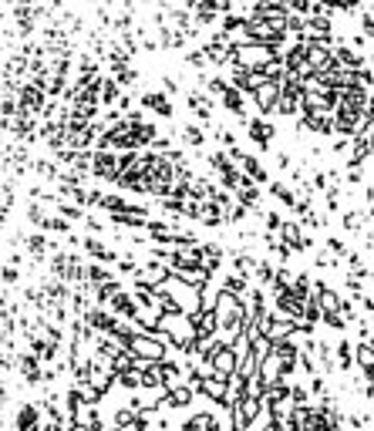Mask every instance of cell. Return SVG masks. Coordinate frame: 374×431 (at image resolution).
<instances>
[{
	"mask_svg": "<svg viewBox=\"0 0 374 431\" xmlns=\"http://www.w3.org/2000/svg\"><path fill=\"white\" fill-rule=\"evenodd\" d=\"M293 3V10H307V7H310V0H290Z\"/></svg>",
	"mask_w": 374,
	"mask_h": 431,
	"instance_id": "18",
	"label": "cell"
},
{
	"mask_svg": "<svg viewBox=\"0 0 374 431\" xmlns=\"http://www.w3.org/2000/svg\"><path fill=\"white\" fill-rule=\"evenodd\" d=\"M101 98H105V101H115V98H119V88H115V81H105V88H101Z\"/></svg>",
	"mask_w": 374,
	"mask_h": 431,
	"instance_id": "16",
	"label": "cell"
},
{
	"mask_svg": "<svg viewBox=\"0 0 374 431\" xmlns=\"http://www.w3.org/2000/svg\"><path fill=\"white\" fill-rule=\"evenodd\" d=\"M354 351H358V367H361L364 381L374 388V341H361Z\"/></svg>",
	"mask_w": 374,
	"mask_h": 431,
	"instance_id": "4",
	"label": "cell"
},
{
	"mask_svg": "<svg viewBox=\"0 0 374 431\" xmlns=\"http://www.w3.org/2000/svg\"><path fill=\"white\" fill-rule=\"evenodd\" d=\"M142 101H145L149 108H155L159 115H172V105H169V98H166V95H145Z\"/></svg>",
	"mask_w": 374,
	"mask_h": 431,
	"instance_id": "14",
	"label": "cell"
},
{
	"mask_svg": "<svg viewBox=\"0 0 374 431\" xmlns=\"http://www.w3.org/2000/svg\"><path fill=\"white\" fill-rule=\"evenodd\" d=\"M334 354H337V367H340V371H351V367L358 364V351H351L347 341H340V344L334 347Z\"/></svg>",
	"mask_w": 374,
	"mask_h": 431,
	"instance_id": "10",
	"label": "cell"
},
{
	"mask_svg": "<svg viewBox=\"0 0 374 431\" xmlns=\"http://www.w3.org/2000/svg\"><path fill=\"white\" fill-rule=\"evenodd\" d=\"M266 415V404H263V397H256V394H247L236 408H229V425L236 431H249L260 418Z\"/></svg>",
	"mask_w": 374,
	"mask_h": 431,
	"instance_id": "2",
	"label": "cell"
},
{
	"mask_svg": "<svg viewBox=\"0 0 374 431\" xmlns=\"http://www.w3.org/2000/svg\"><path fill=\"white\" fill-rule=\"evenodd\" d=\"M3 280H7V283H14V280H17V270H14V267H7V270H3Z\"/></svg>",
	"mask_w": 374,
	"mask_h": 431,
	"instance_id": "17",
	"label": "cell"
},
{
	"mask_svg": "<svg viewBox=\"0 0 374 431\" xmlns=\"http://www.w3.org/2000/svg\"><path fill=\"white\" fill-rule=\"evenodd\" d=\"M21 378L27 384H44V371H41V357L38 354H21Z\"/></svg>",
	"mask_w": 374,
	"mask_h": 431,
	"instance_id": "5",
	"label": "cell"
},
{
	"mask_svg": "<svg viewBox=\"0 0 374 431\" xmlns=\"http://www.w3.org/2000/svg\"><path fill=\"white\" fill-rule=\"evenodd\" d=\"M71 428L75 431H101L105 428V421L98 418L95 408H82L78 415H71Z\"/></svg>",
	"mask_w": 374,
	"mask_h": 431,
	"instance_id": "6",
	"label": "cell"
},
{
	"mask_svg": "<svg viewBox=\"0 0 374 431\" xmlns=\"http://www.w3.org/2000/svg\"><path fill=\"white\" fill-rule=\"evenodd\" d=\"M249 135H253V142L256 145H270V135H273V125H266V121H249Z\"/></svg>",
	"mask_w": 374,
	"mask_h": 431,
	"instance_id": "12",
	"label": "cell"
},
{
	"mask_svg": "<svg viewBox=\"0 0 374 431\" xmlns=\"http://www.w3.org/2000/svg\"><path fill=\"white\" fill-rule=\"evenodd\" d=\"M192 397H196V388H189V384H179L175 391L162 394V408H189V404H192Z\"/></svg>",
	"mask_w": 374,
	"mask_h": 431,
	"instance_id": "7",
	"label": "cell"
},
{
	"mask_svg": "<svg viewBox=\"0 0 374 431\" xmlns=\"http://www.w3.org/2000/svg\"><path fill=\"white\" fill-rule=\"evenodd\" d=\"M182 135H186V142H189V145H203V132H199L196 125H186V128H182Z\"/></svg>",
	"mask_w": 374,
	"mask_h": 431,
	"instance_id": "15",
	"label": "cell"
},
{
	"mask_svg": "<svg viewBox=\"0 0 374 431\" xmlns=\"http://www.w3.org/2000/svg\"><path fill=\"white\" fill-rule=\"evenodd\" d=\"M14 425H17V431H44L41 408H38V404H21L17 415H14Z\"/></svg>",
	"mask_w": 374,
	"mask_h": 431,
	"instance_id": "3",
	"label": "cell"
},
{
	"mask_svg": "<svg viewBox=\"0 0 374 431\" xmlns=\"http://www.w3.org/2000/svg\"><path fill=\"white\" fill-rule=\"evenodd\" d=\"M119 169H122V165H119L115 156H108V152H98V156H95V172H98V175H115Z\"/></svg>",
	"mask_w": 374,
	"mask_h": 431,
	"instance_id": "11",
	"label": "cell"
},
{
	"mask_svg": "<svg viewBox=\"0 0 374 431\" xmlns=\"http://www.w3.org/2000/svg\"><path fill=\"white\" fill-rule=\"evenodd\" d=\"M166 341L159 337V334H135L132 337V344H128V354H135L142 364H162V360H169L166 357Z\"/></svg>",
	"mask_w": 374,
	"mask_h": 431,
	"instance_id": "1",
	"label": "cell"
},
{
	"mask_svg": "<svg viewBox=\"0 0 374 431\" xmlns=\"http://www.w3.org/2000/svg\"><path fill=\"white\" fill-rule=\"evenodd\" d=\"M368 431H374V428H368Z\"/></svg>",
	"mask_w": 374,
	"mask_h": 431,
	"instance_id": "19",
	"label": "cell"
},
{
	"mask_svg": "<svg viewBox=\"0 0 374 431\" xmlns=\"http://www.w3.org/2000/svg\"><path fill=\"white\" fill-rule=\"evenodd\" d=\"M226 293H233V297H243L247 293V276L243 273H229L226 276V286H223Z\"/></svg>",
	"mask_w": 374,
	"mask_h": 431,
	"instance_id": "13",
	"label": "cell"
},
{
	"mask_svg": "<svg viewBox=\"0 0 374 431\" xmlns=\"http://www.w3.org/2000/svg\"><path fill=\"white\" fill-rule=\"evenodd\" d=\"M119 384L125 391H145L142 388V367H128V371H119Z\"/></svg>",
	"mask_w": 374,
	"mask_h": 431,
	"instance_id": "9",
	"label": "cell"
},
{
	"mask_svg": "<svg viewBox=\"0 0 374 431\" xmlns=\"http://www.w3.org/2000/svg\"><path fill=\"white\" fill-rule=\"evenodd\" d=\"M159 367H162V381H166V391H175L179 384H186V381H182V367H179L175 360H162Z\"/></svg>",
	"mask_w": 374,
	"mask_h": 431,
	"instance_id": "8",
	"label": "cell"
}]
</instances>
